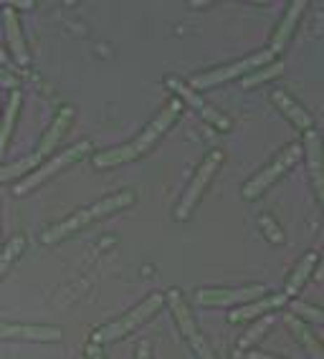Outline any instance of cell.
Returning <instances> with one entry per match:
<instances>
[{"label":"cell","mask_w":324,"mask_h":359,"mask_svg":"<svg viewBox=\"0 0 324 359\" xmlns=\"http://www.w3.org/2000/svg\"><path fill=\"white\" fill-rule=\"evenodd\" d=\"M81 359H86V357H81Z\"/></svg>","instance_id":"4dcf8cb0"},{"label":"cell","mask_w":324,"mask_h":359,"mask_svg":"<svg viewBox=\"0 0 324 359\" xmlns=\"http://www.w3.org/2000/svg\"><path fill=\"white\" fill-rule=\"evenodd\" d=\"M3 23H6V33H8V41H11V51H13L15 61L20 66L28 64V48H26V41H23V33H20V23H18V15L11 6L6 8V15H3Z\"/></svg>","instance_id":"2e32d148"},{"label":"cell","mask_w":324,"mask_h":359,"mask_svg":"<svg viewBox=\"0 0 324 359\" xmlns=\"http://www.w3.org/2000/svg\"><path fill=\"white\" fill-rule=\"evenodd\" d=\"M168 302H170V309H173V314H175L177 324H180V332L185 334V339L190 341L193 346V352L198 354V359H215L213 349L208 346V341L203 339V334L198 332V324H195L193 314H190L188 304L182 302L180 291H168Z\"/></svg>","instance_id":"52a82bcc"},{"label":"cell","mask_w":324,"mask_h":359,"mask_svg":"<svg viewBox=\"0 0 324 359\" xmlns=\"http://www.w3.org/2000/svg\"><path fill=\"white\" fill-rule=\"evenodd\" d=\"M86 152H91V144L89 142H79V144H74V147H69L66 152H61V154H56L53 160H48L46 165H41L39 170H33L31 175H28L23 182H18L15 185V195H23V193H28V190H33L36 185H41L43 180H48L51 175H56L59 170H64L66 165H72V162H76V160H81Z\"/></svg>","instance_id":"ba28073f"},{"label":"cell","mask_w":324,"mask_h":359,"mask_svg":"<svg viewBox=\"0 0 324 359\" xmlns=\"http://www.w3.org/2000/svg\"><path fill=\"white\" fill-rule=\"evenodd\" d=\"M177 114H180V102H170L168 107L162 109V114H157V119H152V124H149V127L144 129L142 135L137 137L132 144H124V147L97 154V157H94V165L97 167H114V165H122V162L137 160L140 154L147 152V149L152 147V144H155V142L160 140L170 127H173V122L177 119Z\"/></svg>","instance_id":"6da1fadb"},{"label":"cell","mask_w":324,"mask_h":359,"mask_svg":"<svg viewBox=\"0 0 324 359\" xmlns=\"http://www.w3.org/2000/svg\"><path fill=\"white\" fill-rule=\"evenodd\" d=\"M162 304H165V296H162V294L147 296L140 306H135L132 311H127L122 319L112 321V324H107V327L97 329V334H94V341H97V344H109V341L122 339V337H127L130 332H135L140 324H144L149 316H155L157 311L162 309Z\"/></svg>","instance_id":"3957f363"},{"label":"cell","mask_w":324,"mask_h":359,"mask_svg":"<svg viewBox=\"0 0 324 359\" xmlns=\"http://www.w3.org/2000/svg\"><path fill=\"white\" fill-rule=\"evenodd\" d=\"M314 278H317V281H324V258H322V263H319V269H317V273H314Z\"/></svg>","instance_id":"f1b7e54d"},{"label":"cell","mask_w":324,"mask_h":359,"mask_svg":"<svg viewBox=\"0 0 324 359\" xmlns=\"http://www.w3.org/2000/svg\"><path fill=\"white\" fill-rule=\"evenodd\" d=\"M314 263H317V253H306V256L299 261V266L292 271V276H289V283H286V296H294L302 286H304V281L311 276Z\"/></svg>","instance_id":"ffe728a7"},{"label":"cell","mask_w":324,"mask_h":359,"mask_svg":"<svg viewBox=\"0 0 324 359\" xmlns=\"http://www.w3.org/2000/svg\"><path fill=\"white\" fill-rule=\"evenodd\" d=\"M264 286H243V289H201L198 304L201 306H234V304H251L264 296Z\"/></svg>","instance_id":"9c48e42d"},{"label":"cell","mask_w":324,"mask_h":359,"mask_svg":"<svg viewBox=\"0 0 324 359\" xmlns=\"http://www.w3.org/2000/svg\"><path fill=\"white\" fill-rule=\"evenodd\" d=\"M0 86H8V89L15 91V86H18V76H13V74L6 71V69H0Z\"/></svg>","instance_id":"484cf974"},{"label":"cell","mask_w":324,"mask_h":359,"mask_svg":"<svg viewBox=\"0 0 324 359\" xmlns=\"http://www.w3.org/2000/svg\"><path fill=\"white\" fill-rule=\"evenodd\" d=\"M302 157V144L299 142H294V144H289V147L284 149V152L276 157V160L271 162V165L266 167V170H261L256 177L251 180V182H246L243 185V198H248V200H253V198H259V195H264V190L269 185H274L276 180L281 177V175L289 170V167L294 165V162Z\"/></svg>","instance_id":"5b68a950"},{"label":"cell","mask_w":324,"mask_h":359,"mask_svg":"<svg viewBox=\"0 0 324 359\" xmlns=\"http://www.w3.org/2000/svg\"><path fill=\"white\" fill-rule=\"evenodd\" d=\"M304 8H306L304 0H294L292 6H289L284 20H281L279 31L274 33V39H271V48H269V51H271L274 56H276V53H281L286 48V43H289V39H292L294 28H297V23H299V15H302V11H304Z\"/></svg>","instance_id":"9a60e30c"},{"label":"cell","mask_w":324,"mask_h":359,"mask_svg":"<svg viewBox=\"0 0 324 359\" xmlns=\"http://www.w3.org/2000/svg\"><path fill=\"white\" fill-rule=\"evenodd\" d=\"M137 359H149V344L142 341V344L137 346Z\"/></svg>","instance_id":"4316f807"},{"label":"cell","mask_w":324,"mask_h":359,"mask_svg":"<svg viewBox=\"0 0 324 359\" xmlns=\"http://www.w3.org/2000/svg\"><path fill=\"white\" fill-rule=\"evenodd\" d=\"M304 152H306V162H309V175H311V182H314V190H317L319 200H322L324 205V147L314 129L306 132Z\"/></svg>","instance_id":"8fae6325"},{"label":"cell","mask_w":324,"mask_h":359,"mask_svg":"<svg viewBox=\"0 0 324 359\" xmlns=\"http://www.w3.org/2000/svg\"><path fill=\"white\" fill-rule=\"evenodd\" d=\"M8 61V56H6V51H3V46H0V64H6Z\"/></svg>","instance_id":"f546056e"},{"label":"cell","mask_w":324,"mask_h":359,"mask_svg":"<svg viewBox=\"0 0 324 359\" xmlns=\"http://www.w3.org/2000/svg\"><path fill=\"white\" fill-rule=\"evenodd\" d=\"M20 109V91L15 89L8 99V107H6V116H3V122H0V160H3V154H6L8 147V140H11V132H13V124H15V116H18Z\"/></svg>","instance_id":"ac0fdd59"},{"label":"cell","mask_w":324,"mask_h":359,"mask_svg":"<svg viewBox=\"0 0 324 359\" xmlns=\"http://www.w3.org/2000/svg\"><path fill=\"white\" fill-rule=\"evenodd\" d=\"M274 53L266 48V51H259L253 53V56L243 58V61H236V64L231 66H221V69L215 71H208V74H201V76H195L193 81H190V89H210V86H218V83L223 81H231V79L241 76V74H253V71L264 69V66L271 64Z\"/></svg>","instance_id":"277c9868"},{"label":"cell","mask_w":324,"mask_h":359,"mask_svg":"<svg viewBox=\"0 0 324 359\" xmlns=\"http://www.w3.org/2000/svg\"><path fill=\"white\" fill-rule=\"evenodd\" d=\"M248 359H276V357H271V354H261V352H251Z\"/></svg>","instance_id":"83f0119b"},{"label":"cell","mask_w":324,"mask_h":359,"mask_svg":"<svg viewBox=\"0 0 324 359\" xmlns=\"http://www.w3.org/2000/svg\"><path fill=\"white\" fill-rule=\"evenodd\" d=\"M289 329H292L294 337L302 341V346H304L306 352H309L311 359H324V349L319 346V341L314 339V334H311L309 329H306L304 324L297 319V316H289Z\"/></svg>","instance_id":"d6986e66"},{"label":"cell","mask_w":324,"mask_h":359,"mask_svg":"<svg viewBox=\"0 0 324 359\" xmlns=\"http://www.w3.org/2000/svg\"><path fill=\"white\" fill-rule=\"evenodd\" d=\"M284 71V64L281 61H274V64H269V66H264V69H259V71H253V74H248V76H243V89H251V86H256V83H261V81H269V79H276Z\"/></svg>","instance_id":"7402d4cb"},{"label":"cell","mask_w":324,"mask_h":359,"mask_svg":"<svg viewBox=\"0 0 324 359\" xmlns=\"http://www.w3.org/2000/svg\"><path fill=\"white\" fill-rule=\"evenodd\" d=\"M23 245H26V238H23V236H15V238H11V241H8L6 250H0V278L6 276L8 269H11V266L15 263V258L20 256Z\"/></svg>","instance_id":"44dd1931"},{"label":"cell","mask_w":324,"mask_h":359,"mask_svg":"<svg viewBox=\"0 0 324 359\" xmlns=\"http://www.w3.org/2000/svg\"><path fill=\"white\" fill-rule=\"evenodd\" d=\"M284 304H286V294L264 296V299H256V302L243 304V306H238L236 311H231V316H228V319L234 321V324H238V321L256 319V316H266L269 311H274V309L284 306Z\"/></svg>","instance_id":"4fadbf2b"},{"label":"cell","mask_w":324,"mask_h":359,"mask_svg":"<svg viewBox=\"0 0 324 359\" xmlns=\"http://www.w3.org/2000/svg\"><path fill=\"white\" fill-rule=\"evenodd\" d=\"M261 228H264L266 233H269V238H271L274 243H284V236H281V231H279V225L274 223L269 215H261Z\"/></svg>","instance_id":"d4e9b609"},{"label":"cell","mask_w":324,"mask_h":359,"mask_svg":"<svg viewBox=\"0 0 324 359\" xmlns=\"http://www.w3.org/2000/svg\"><path fill=\"white\" fill-rule=\"evenodd\" d=\"M132 203H135V193H132V190H127V193L109 195V198H104V200H99V203H94L91 208H84V210H79V212H74V215H69L64 223L48 228V231L43 233V243H59L61 238L72 236V233L81 231V228H86V225L94 223V220L104 218V215H112V212L122 210V208L132 205Z\"/></svg>","instance_id":"7a4b0ae2"},{"label":"cell","mask_w":324,"mask_h":359,"mask_svg":"<svg viewBox=\"0 0 324 359\" xmlns=\"http://www.w3.org/2000/svg\"><path fill=\"white\" fill-rule=\"evenodd\" d=\"M64 332L59 327H41V324H3L0 321V339H26V341H61Z\"/></svg>","instance_id":"30bf717a"},{"label":"cell","mask_w":324,"mask_h":359,"mask_svg":"<svg viewBox=\"0 0 324 359\" xmlns=\"http://www.w3.org/2000/svg\"><path fill=\"white\" fill-rule=\"evenodd\" d=\"M271 99H274V104H276V107H279V109L284 111V114L289 116V119H292L299 129H306V132H309V129L314 127V119L309 116V111H306L302 104L294 102L286 91H274Z\"/></svg>","instance_id":"e0dca14e"},{"label":"cell","mask_w":324,"mask_h":359,"mask_svg":"<svg viewBox=\"0 0 324 359\" xmlns=\"http://www.w3.org/2000/svg\"><path fill=\"white\" fill-rule=\"evenodd\" d=\"M72 119H74V107H64V109L59 111V116L53 119V124L48 127V132H46V137L41 140V144H39V149H36V157H39V162L43 160L46 154H51V149L59 144V140L66 135V129H69V124H72Z\"/></svg>","instance_id":"5bb4252c"},{"label":"cell","mask_w":324,"mask_h":359,"mask_svg":"<svg viewBox=\"0 0 324 359\" xmlns=\"http://www.w3.org/2000/svg\"><path fill=\"white\" fill-rule=\"evenodd\" d=\"M170 89H175L177 94H180V97L185 99V102H188L190 107H193V109L203 116V119H205V122H210L213 127H218V129H231V119H228V116H223L218 109H213L210 104L203 102V99L198 97L193 89H190L188 83H180V81H175V79H173V81H170Z\"/></svg>","instance_id":"7c38bea8"},{"label":"cell","mask_w":324,"mask_h":359,"mask_svg":"<svg viewBox=\"0 0 324 359\" xmlns=\"http://www.w3.org/2000/svg\"><path fill=\"white\" fill-rule=\"evenodd\" d=\"M221 162H223V152H210L203 160V165L198 167V172H195V177H193V182L188 185V190H185V195H182V200H180V205H177V210H175V218L177 220H188L190 218V212H193V208L198 205V200H201V195H203V190L208 187V182L213 180V175H215V170L221 167Z\"/></svg>","instance_id":"8992f818"},{"label":"cell","mask_w":324,"mask_h":359,"mask_svg":"<svg viewBox=\"0 0 324 359\" xmlns=\"http://www.w3.org/2000/svg\"><path fill=\"white\" fill-rule=\"evenodd\" d=\"M36 165H39V157L31 154L28 160H20V162H13V165L0 167V182H8V180L18 177V175H28Z\"/></svg>","instance_id":"603a6c76"},{"label":"cell","mask_w":324,"mask_h":359,"mask_svg":"<svg viewBox=\"0 0 324 359\" xmlns=\"http://www.w3.org/2000/svg\"><path fill=\"white\" fill-rule=\"evenodd\" d=\"M271 324H274V316H269V314H266V319H261L259 324H256V327H253V329H248V332H246V337H243V339H241V349H243V346H251L253 341L259 339L261 334L266 332V329L271 327Z\"/></svg>","instance_id":"cb8c5ba5"}]
</instances>
